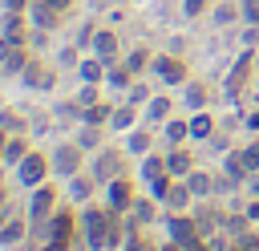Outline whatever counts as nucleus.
<instances>
[{"label": "nucleus", "instance_id": "nucleus-1", "mask_svg": "<svg viewBox=\"0 0 259 251\" xmlns=\"http://www.w3.org/2000/svg\"><path fill=\"white\" fill-rule=\"evenodd\" d=\"M81 223H85V239H89V247H93V251H97V247L117 243V235H121L117 219H113L109 211H101V206H89V211L81 215Z\"/></svg>", "mask_w": 259, "mask_h": 251}, {"label": "nucleus", "instance_id": "nucleus-2", "mask_svg": "<svg viewBox=\"0 0 259 251\" xmlns=\"http://www.w3.org/2000/svg\"><path fill=\"white\" fill-rule=\"evenodd\" d=\"M45 174H49V162H45L40 154H24V158H20V182L40 186V182H45Z\"/></svg>", "mask_w": 259, "mask_h": 251}, {"label": "nucleus", "instance_id": "nucleus-3", "mask_svg": "<svg viewBox=\"0 0 259 251\" xmlns=\"http://www.w3.org/2000/svg\"><path fill=\"white\" fill-rule=\"evenodd\" d=\"M154 73H158L166 85L186 81V65H182V61H174V57H158V61H154Z\"/></svg>", "mask_w": 259, "mask_h": 251}, {"label": "nucleus", "instance_id": "nucleus-4", "mask_svg": "<svg viewBox=\"0 0 259 251\" xmlns=\"http://www.w3.org/2000/svg\"><path fill=\"white\" fill-rule=\"evenodd\" d=\"M117 170H121V154H113V150H105V154L93 162V178H97V182H113Z\"/></svg>", "mask_w": 259, "mask_h": 251}, {"label": "nucleus", "instance_id": "nucleus-5", "mask_svg": "<svg viewBox=\"0 0 259 251\" xmlns=\"http://www.w3.org/2000/svg\"><path fill=\"white\" fill-rule=\"evenodd\" d=\"M0 69H4V73H16V69H24L20 40H4V36H0Z\"/></svg>", "mask_w": 259, "mask_h": 251}, {"label": "nucleus", "instance_id": "nucleus-6", "mask_svg": "<svg viewBox=\"0 0 259 251\" xmlns=\"http://www.w3.org/2000/svg\"><path fill=\"white\" fill-rule=\"evenodd\" d=\"M77 158H81V150H77V146H61V150L53 154V170H57V174H65V178H73V174H77Z\"/></svg>", "mask_w": 259, "mask_h": 251}, {"label": "nucleus", "instance_id": "nucleus-7", "mask_svg": "<svg viewBox=\"0 0 259 251\" xmlns=\"http://www.w3.org/2000/svg\"><path fill=\"white\" fill-rule=\"evenodd\" d=\"M53 194H57L53 186H45V182L36 186V194H32V223H45V219H49V211H53Z\"/></svg>", "mask_w": 259, "mask_h": 251}, {"label": "nucleus", "instance_id": "nucleus-8", "mask_svg": "<svg viewBox=\"0 0 259 251\" xmlns=\"http://www.w3.org/2000/svg\"><path fill=\"white\" fill-rule=\"evenodd\" d=\"M247 73H251V53H243V57L235 61V69H231V77H227V93H239L243 81H247Z\"/></svg>", "mask_w": 259, "mask_h": 251}, {"label": "nucleus", "instance_id": "nucleus-9", "mask_svg": "<svg viewBox=\"0 0 259 251\" xmlns=\"http://www.w3.org/2000/svg\"><path fill=\"white\" fill-rule=\"evenodd\" d=\"M130 202H134L130 182H125V178H113V186H109V206H113V211H125Z\"/></svg>", "mask_w": 259, "mask_h": 251}, {"label": "nucleus", "instance_id": "nucleus-10", "mask_svg": "<svg viewBox=\"0 0 259 251\" xmlns=\"http://www.w3.org/2000/svg\"><path fill=\"white\" fill-rule=\"evenodd\" d=\"M113 53H117V36L101 28V32L93 36V57H101V61H113Z\"/></svg>", "mask_w": 259, "mask_h": 251}, {"label": "nucleus", "instance_id": "nucleus-11", "mask_svg": "<svg viewBox=\"0 0 259 251\" xmlns=\"http://www.w3.org/2000/svg\"><path fill=\"white\" fill-rule=\"evenodd\" d=\"M49 235H53V243H69V235H73V215H69V211L57 215L53 227H49Z\"/></svg>", "mask_w": 259, "mask_h": 251}, {"label": "nucleus", "instance_id": "nucleus-12", "mask_svg": "<svg viewBox=\"0 0 259 251\" xmlns=\"http://www.w3.org/2000/svg\"><path fill=\"white\" fill-rule=\"evenodd\" d=\"M166 170H170V174H190V170H194V158H190L186 150H174V154L166 158Z\"/></svg>", "mask_w": 259, "mask_h": 251}, {"label": "nucleus", "instance_id": "nucleus-13", "mask_svg": "<svg viewBox=\"0 0 259 251\" xmlns=\"http://www.w3.org/2000/svg\"><path fill=\"white\" fill-rule=\"evenodd\" d=\"M190 198H194L190 186H170V190H166V206H170V211H182Z\"/></svg>", "mask_w": 259, "mask_h": 251}, {"label": "nucleus", "instance_id": "nucleus-14", "mask_svg": "<svg viewBox=\"0 0 259 251\" xmlns=\"http://www.w3.org/2000/svg\"><path fill=\"white\" fill-rule=\"evenodd\" d=\"M4 40H24V20H20V12H12V16L4 20Z\"/></svg>", "mask_w": 259, "mask_h": 251}, {"label": "nucleus", "instance_id": "nucleus-15", "mask_svg": "<svg viewBox=\"0 0 259 251\" xmlns=\"http://www.w3.org/2000/svg\"><path fill=\"white\" fill-rule=\"evenodd\" d=\"M170 231H174V239H178V243L194 239V223H190V219H182V215H178V219H170Z\"/></svg>", "mask_w": 259, "mask_h": 251}, {"label": "nucleus", "instance_id": "nucleus-16", "mask_svg": "<svg viewBox=\"0 0 259 251\" xmlns=\"http://www.w3.org/2000/svg\"><path fill=\"white\" fill-rule=\"evenodd\" d=\"M109 121H113V130H130V126H134V109H130V105H121V109H113V113H109Z\"/></svg>", "mask_w": 259, "mask_h": 251}, {"label": "nucleus", "instance_id": "nucleus-17", "mask_svg": "<svg viewBox=\"0 0 259 251\" xmlns=\"http://www.w3.org/2000/svg\"><path fill=\"white\" fill-rule=\"evenodd\" d=\"M210 130H214V121H210L206 113H198V117L190 121V134H194V138H210Z\"/></svg>", "mask_w": 259, "mask_h": 251}, {"label": "nucleus", "instance_id": "nucleus-18", "mask_svg": "<svg viewBox=\"0 0 259 251\" xmlns=\"http://www.w3.org/2000/svg\"><path fill=\"white\" fill-rule=\"evenodd\" d=\"M190 134V121H166V142H182Z\"/></svg>", "mask_w": 259, "mask_h": 251}, {"label": "nucleus", "instance_id": "nucleus-19", "mask_svg": "<svg viewBox=\"0 0 259 251\" xmlns=\"http://www.w3.org/2000/svg\"><path fill=\"white\" fill-rule=\"evenodd\" d=\"M186 186H190V194H206V190H210V178H206L202 170H190V182H186Z\"/></svg>", "mask_w": 259, "mask_h": 251}, {"label": "nucleus", "instance_id": "nucleus-20", "mask_svg": "<svg viewBox=\"0 0 259 251\" xmlns=\"http://www.w3.org/2000/svg\"><path fill=\"white\" fill-rule=\"evenodd\" d=\"M130 211H134V219H138V223H150V219H154V206H150L146 198H134V202H130Z\"/></svg>", "mask_w": 259, "mask_h": 251}, {"label": "nucleus", "instance_id": "nucleus-21", "mask_svg": "<svg viewBox=\"0 0 259 251\" xmlns=\"http://www.w3.org/2000/svg\"><path fill=\"white\" fill-rule=\"evenodd\" d=\"M20 235H24V223H20V219H12L8 227H0V243H16Z\"/></svg>", "mask_w": 259, "mask_h": 251}, {"label": "nucleus", "instance_id": "nucleus-22", "mask_svg": "<svg viewBox=\"0 0 259 251\" xmlns=\"http://www.w3.org/2000/svg\"><path fill=\"white\" fill-rule=\"evenodd\" d=\"M81 77H85L89 85H93V81H101V57H93V61H85V65H81Z\"/></svg>", "mask_w": 259, "mask_h": 251}, {"label": "nucleus", "instance_id": "nucleus-23", "mask_svg": "<svg viewBox=\"0 0 259 251\" xmlns=\"http://www.w3.org/2000/svg\"><path fill=\"white\" fill-rule=\"evenodd\" d=\"M24 77H28L32 85H40V89H49V85H53V73H49V69H36V65H32Z\"/></svg>", "mask_w": 259, "mask_h": 251}, {"label": "nucleus", "instance_id": "nucleus-24", "mask_svg": "<svg viewBox=\"0 0 259 251\" xmlns=\"http://www.w3.org/2000/svg\"><path fill=\"white\" fill-rule=\"evenodd\" d=\"M146 61H150V57H146V49H134V53H130V61H125V69H130V73H138V69H146Z\"/></svg>", "mask_w": 259, "mask_h": 251}, {"label": "nucleus", "instance_id": "nucleus-25", "mask_svg": "<svg viewBox=\"0 0 259 251\" xmlns=\"http://www.w3.org/2000/svg\"><path fill=\"white\" fill-rule=\"evenodd\" d=\"M166 113H170V101H166V97H154V101H150V117H154V121H162Z\"/></svg>", "mask_w": 259, "mask_h": 251}, {"label": "nucleus", "instance_id": "nucleus-26", "mask_svg": "<svg viewBox=\"0 0 259 251\" xmlns=\"http://www.w3.org/2000/svg\"><path fill=\"white\" fill-rule=\"evenodd\" d=\"M239 158H243V166H247V170H259V142H255V146H247Z\"/></svg>", "mask_w": 259, "mask_h": 251}, {"label": "nucleus", "instance_id": "nucleus-27", "mask_svg": "<svg viewBox=\"0 0 259 251\" xmlns=\"http://www.w3.org/2000/svg\"><path fill=\"white\" fill-rule=\"evenodd\" d=\"M130 150L134 154H146L150 150V134H130Z\"/></svg>", "mask_w": 259, "mask_h": 251}, {"label": "nucleus", "instance_id": "nucleus-28", "mask_svg": "<svg viewBox=\"0 0 259 251\" xmlns=\"http://www.w3.org/2000/svg\"><path fill=\"white\" fill-rule=\"evenodd\" d=\"M105 117H109V109H105V105H93V109H85V121H89V126H97V121H105Z\"/></svg>", "mask_w": 259, "mask_h": 251}, {"label": "nucleus", "instance_id": "nucleus-29", "mask_svg": "<svg viewBox=\"0 0 259 251\" xmlns=\"http://www.w3.org/2000/svg\"><path fill=\"white\" fill-rule=\"evenodd\" d=\"M243 16L247 24H259V0H243Z\"/></svg>", "mask_w": 259, "mask_h": 251}, {"label": "nucleus", "instance_id": "nucleus-30", "mask_svg": "<svg viewBox=\"0 0 259 251\" xmlns=\"http://www.w3.org/2000/svg\"><path fill=\"white\" fill-rule=\"evenodd\" d=\"M4 154H8V162H20V158H24V142H20V138H16V142H8V150H4Z\"/></svg>", "mask_w": 259, "mask_h": 251}, {"label": "nucleus", "instance_id": "nucleus-31", "mask_svg": "<svg viewBox=\"0 0 259 251\" xmlns=\"http://www.w3.org/2000/svg\"><path fill=\"white\" fill-rule=\"evenodd\" d=\"M158 174H166L162 170V158H146V178H158Z\"/></svg>", "mask_w": 259, "mask_h": 251}, {"label": "nucleus", "instance_id": "nucleus-32", "mask_svg": "<svg viewBox=\"0 0 259 251\" xmlns=\"http://www.w3.org/2000/svg\"><path fill=\"white\" fill-rule=\"evenodd\" d=\"M73 198H89V182L85 178H73Z\"/></svg>", "mask_w": 259, "mask_h": 251}, {"label": "nucleus", "instance_id": "nucleus-33", "mask_svg": "<svg viewBox=\"0 0 259 251\" xmlns=\"http://www.w3.org/2000/svg\"><path fill=\"white\" fill-rule=\"evenodd\" d=\"M186 101H190V105H194V109H198V105H202V101H206V93H202V89H198V85H194V89H190V93H186Z\"/></svg>", "mask_w": 259, "mask_h": 251}, {"label": "nucleus", "instance_id": "nucleus-34", "mask_svg": "<svg viewBox=\"0 0 259 251\" xmlns=\"http://www.w3.org/2000/svg\"><path fill=\"white\" fill-rule=\"evenodd\" d=\"M206 4H210V0H186V12L198 16V12H206Z\"/></svg>", "mask_w": 259, "mask_h": 251}, {"label": "nucleus", "instance_id": "nucleus-35", "mask_svg": "<svg viewBox=\"0 0 259 251\" xmlns=\"http://www.w3.org/2000/svg\"><path fill=\"white\" fill-rule=\"evenodd\" d=\"M125 77H130V69H113V73H109V81H113V85H125Z\"/></svg>", "mask_w": 259, "mask_h": 251}, {"label": "nucleus", "instance_id": "nucleus-36", "mask_svg": "<svg viewBox=\"0 0 259 251\" xmlns=\"http://www.w3.org/2000/svg\"><path fill=\"white\" fill-rule=\"evenodd\" d=\"M182 251H206V247H202L198 239H186V243H182Z\"/></svg>", "mask_w": 259, "mask_h": 251}, {"label": "nucleus", "instance_id": "nucleus-37", "mask_svg": "<svg viewBox=\"0 0 259 251\" xmlns=\"http://www.w3.org/2000/svg\"><path fill=\"white\" fill-rule=\"evenodd\" d=\"M45 4H49V8H57V12H65V8L73 4V0H45Z\"/></svg>", "mask_w": 259, "mask_h": 251}, {"label": "nucleus", "instance_id": "nucleus-38", "mask_svg": "<svg viewBox=\"0 0 259 251\" xmlns=\"http://www.w3.org/2000/svg\"><path fill=\"white\" fill-rule=\"evenodd\" d=\"M4 8H8V12H20V8H24V0H4Z\"/></svg>", "mask_w": 259, "mask_h": 251}, {"label": "nucleus", "instance_id": "nucleus-39", "mask_svg": "<svg viewBox=\"0 0 259 251\" xmlns=\"http://www.w3.org/2000/svg\"><path fill=\"white\" fill-rule=\"evenodd\" d=\"M125 251H146V247H142V243L134 239V243H125Z\"/></svg>", "mask_w": 259, "mask_h": 251}, {"label": "nucleus", "instance_id": "nucleus-40", "mask_svg": "<svg viewBox=\"0 0 259 251\" xmlns=\"http://www.w3.org/2000/svg\"><path fill=\"white\" fill-rule=\"evenodd\" d=\"M4 150H8V142H4V130H0V162H4Z\"/></svg>", "mask_w": 259, "mask_h": 251}, {"label": "nucleus", "instance_id": "nucleus-41", "mask_svg": "<svg viewBox=\"0 0 259 251\" xmlns=\"http://www.w3.org/2000/svg\"><path fill=\"white\" fill-rule=\"evenodd\" d=\"M0 202H4V186H0Z\"/></svg>", "mask_w": 259, "mask_h": 251}]
</instances>
